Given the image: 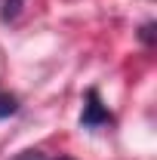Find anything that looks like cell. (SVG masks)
I'll return each instance as SVG.
<instances>
[{
	"mask_svg": "<svg viewBox=\"0 0 157 160\" xmlns=\"http://www.w3.org/2000/svg\"><path fill=\"white\" fill-rule=\"evenodd\" d=\"M151 31H154V25H145V28H142V40H145V43H151Z\"/></svg>",
	"mask_w": 157,
	"mask_h": 160,
	"instance_id": "3957f363",
	"label": "cell"
},
{
	"mask_svg": "<svg viewBox=\"0 0 157 160\" xmlns=\"http://www.w3.org/2000/svg\"><path fill=\"white\" fill-rule=\"evenodd\" d=\"M59 160H71V157H59Z\"/></svg>",
	"mask_w": 157,
	"mask_h": 160,
	"instance_id": "277c9868",
	"label": "cell"
},
{
	"mask_svg": "<svg viewBox=\"0 0 157 160\" xmlns=\"http://www.w3.org/2000/svg\"><path fill=\"white\" fill-rule=\"evenodd\" d=\"M16 111H19L16 99H13V96H6V92H0V120L9 117V114H16Z\"/></svg>",
	"mask_w": 157,
	"mask_h": 160,
	"instance_id": "7a4b0ae2",
	"label": "cell"
},
{
	"mask_svg": "<svg viewBox=\"0 0 157 160\" xmlns=\"http://www.w3.org/2000/svg\"><path fill=\"white\" fill-rule=\"evenodd\" d=\"M111 111L102 105L96 89H89L86 92V105H83V114H80V123L86 126V129H96V126H105V123H111Z\"/></svg>",
	"mask_w": 157,
	"mask_h": 160,
	"instance_id": "6da1fadb",
	"label": "cell"
}]
</instances>
